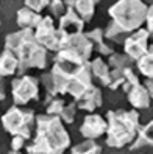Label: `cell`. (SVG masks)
<instances>
[{"label":"cell","mask_w":153,"mask_h":154,"mask_svg":"<svg viewBox=\"0 0 153 154\" xmlns=\"http://www.w3.org/2000/svg\"><path fill=\"white\" fill-rule=\"evenodd\" d=\"M36 135L27 146L28 154H64L70 146V135L62 122L53 115H38L34 120Z\"/></svg>","instance_id":"obj_1"},{"label":"cell","mask_w":153,"mask_h":154,"mask_svg":"<svg viewBox=\"0 0 153 154\" xmlns=\"http://www.w3.org/2000/svg\"><path fill=\"white\" fill-rule=\"evenodd\" d=\"M111 22L105 31V38L113 42H125L134 31L141 30L145 22L147 6L142 2H119L110 8Z\"/></svg>","instance_id":"obj_2"},{"label":"cell","mask_w":153,"mask_h":154,"mask_svg":"<svg viewBox=\"0 0 153 154\" xmlns=\"http://www.w3.org/2000/svg\"><path fill=\"white\" fill-rule=\"evenodd\" d=\"M5 50H10L16 56L19 67L17 72L25 75L28 69H46L47 50L41 47L34 39L33 30H21L5 38Z\"/></svg>","instance_id":"obj_3"},{"label":"cell","mask_w":153,"mask_h":154,"mask_svg":"<svg viewBox=\"0 0 153 154\" xmlns=\"http://www.w3.org/2000/svg\"><path fill=\"white\" fill-rule=\"evenodd\" d=\"M106 120V145L110 148L127 146L134 140L139 129V114L136 111H108Z\"/></svg>","instance_id":"obj_4"},{"label":"cell","mask_w":153,"mask_h":154,"mask_svg":"<svg viewBox=\"0 0 153 154\" xmlns=\"http://www.w3.org/2000/svg\"><path fill=\"white\" fill-rule=\"evenodd\" d=\"M34 120L36 115L31 109L13 106L2 117V125L5 131L11 134L13 137H21L24 140H28L34 128Z\"/></svg>","instance_id":"obj_5"},{"label":"cell","mask_w":153,"mask_h":154,"mask_svg":"<svg viewBox=\"0 0 153 154\" xmlns=\"http://www.w3.org/2000/svg\"><path fill=\"white\" fill-rule=\"evenodd\" d=\"M34 39L38 41V44L41 47H44L46 50H52V51H59L62 42H64L66 36L62 31H59L56 28L55 22L50 16L42 17V20L38 23V26L34 28Z\"/></svg>","instance_id":"obj_6"},{"label":"cell","mask_w":153,"mask_h":154,"mask_svg":"<svg viewBox=\"0 0 153 154\" xmlns=\"http://www.w3.org/2000/svg\"><path fill=\"white\" fill-rule=\"evenodd\" d=\"M11 94L14 106H25L30 101H36L39 97V83L34 76L22 75L11 83Z\"/></svg>","instance_id":"obj_7"},{"label":"cell","mask_w":153,"mask_h":154,"mask_svg":"<svg viewBox=\"0 0 153 154\" xmlns=\"http://www.w3.org/2000/svg\"><path fill=\"white\" fill-rule=\"evenodd\" d=\"M148 39H150V33L147 30L141 28L138 31H134L123 42V45H125V56H127L128 59H131L133 62L141 59L151 47V45L148 44Z\"/></svg>","instance_id":"obj_8"},{"label":"cell","mask_w":153,"mask_h":154,"mask_svg":"<svg viewBox=\"0 0 153 154\" xmlns=\"http://www.w3.org/2000/svg\"><path fill=\"white\" fill-rule=\"evenodd\" d=\"M80 132H81V135L86 137L88 140H95L98 137H102L106 132V122L100 115L89 114L83 120V125L80 126Z\"/></svg>","instance_id":"obj_9"},{"label":"cell","mask_w":153,"mask_h":154,"mask_svg":"<svg viewBox=\"0 0 153 154\" xmlns=\"http://www.w3.org/2000/svg\"><path fill=\"white\" fill-rule=\"evenodd\" d=\"M128 101L134 109H148L150 107V100H151V81H147V87L142 86L141 83L134 86L131 90L127 92Z\"/></svg>","instance_id":"obj_10"},{"label":"cell","mask_w":153,"mask_h":154,"mask_svg":"<svg viewBox=\"0 0 153 154\" xmlns=\"http://www.w3.org/2000/svg\"><path fill=\"white\" fill-rule=\"evenodd\" d=\"M66 5V3H64ZM67 6V5H66ZM59 25H58V30L62 31L64 34H77V33H81L83 31V26H84V22L80 19V17L70 10L67 6L66 8V13L62 14L59 19H58Z\"/></svg>","instance_id":"obj_11"},{"label":"cell","mask_w":153,"mask_h":154,"mask_svg":"<svg viewBox=\"0 0 153 154\" xmlns=\"http://www.w3.org/2000/svg\"><path fill=\"white\" fill-rule=\"evenodd\" d=\"M100 106H102V92L95 86L88 89L81 97L75 100V107H78L81 111H86V112H92V111L98 109Z\"/></svg>","instance_id":"obj_12"},{"label":"cell","mask_w":153,"mask_h":154,"mask_svg":"<svg viewBox=\"0 0 153 154\" xmlns=\"http://www.w3.org/2000/svg\"><path fill=\"white\" fill-rule=\"evenodd\" d=\"M42 20V16L34 13L30 8L24 6L22 10L17 11V25L21 26L22 30H33L38 26V23Z\"/></svg>","instance_id":"obj_13"},{"label":"cell","mask_w":153,"mask_h":154,"mask_svg":"<svg viewBox=\"0 0 153 154\" xmlns=\"http://www.w3.org/2000/svg\"><path fill=\"white\" fill-rule=\"evenodd\" d=\"M64 3L83 22H89V20L92 19V16L95 13V6H97L95 2H89V0H86V2H64Z\"/></svg>","instance_id":"obj_14"},{"label":"cell","mask_w":153,"mask_h":154,"mask_svg":"<svg viewBox=\"0 0 153 154\" xmlns=\"http://www.w3.org/2000/svg\"><path fill=\"white\" fill-rule=\"evenodd\" d=\"M151 122L147 123V126H139L136 132V137L130 143V151H138L142 148H150L151 146Z\"/></svg>","instance_id":"obj_15"},{"label":"cell","mask_w":153,"mask_h":154,"mask_svg":"<svg viewBox=\"0 0 153 154\" xmlns=\"http://www.w3.org/2000/svg\"><path fill=\"white\" fill-rule=\"evenodd\" d=\"M17 67H19V62L10 50H3L0 53V76L2 78L17 73Z\"/></svg>","instance_id":"obj_16"},{"label":"cell","mask_w":153,"mask_h":154,"mask_svg":"<svg viewBox=\"0 0 153 154\" xmlns=\"http://www.w3.org/2000/svg\"><path fill=\"white\" fill-rule=\"evenodd\" d=\"M91 73L92 78H95L100 84L110 86V67L102 58H97L91 62Z\"/></svg>","instance_id":"obj_17"},{"label":"cell","mask_w":153,"mask_h":154,"mask_svg":"<svg viewBox=\"0 0 153 154\" xmlns=\"http://www.w3.org/2000/svg\"><path fill=\"white\" fill-rule=\"evenodd\" d=\"M88 39L91 41V44H92V47L95 48V50H98V53H102V55H113V48L111 47H108V44L103 41L105 39V36H103V31L100 30V28H95V30H92V31H89L88 34Z\"/></svg>","instance_id":"obj_18"},{"label":"cell","mask_w":153,"mask_h":154,"mask_svg":"<svg viewBox=\"0 0 153 154\" xmlns=\"http://www.w3.org/2000/svg\"><path fill=\"white\" fill-rule=\"evenodd\" d=\"M46 109H47V115H53V117H58L61 114V111L64 109L66 106V101L62 98H58V97H49L47 95V100H46Z\"/></svg>","instance_id":"obj_19"},{"label":"cell","mask_w":153,"mask_h":154,"mask_svg":"<svg viewBox=\"0 0 153 154\" xmlns=\"http://www.w3.org/2000/svg\"><path fill=\"white\" fill-rule=\"evenodd\" d=\"M70 154H102V148L94 140H86L72 148Z\"/></svg>","instance_id":"obj_20"},{"label":"cell","mask_w":153,"mask_h":154,"mask_svg":"<svg viewBox=\"0 0 153 154\" xmlns=\"http://www.w3.org/2000/svg\"><path fill=\"white\" fill-rule=\"evenodd\" d=\"M153 61H151V47L150 50L144 55L141 59H138V67L142 72L144 76H147V79H151V72H153Z\"/></svg>","instance_id":"obj_21"},{"label":"cell","mask_w":153,"mask_h":154,"mask_svg":"<svg viewBox=\"0 0 153 154\" xmlns=\"http://www.w3.org/2000/svg\"><path fill=\"white\" fill-rule=\"evenodd\" d=\"M75 114H77V107H75V103H70V104H66L64 109L61 111V114L58 115V119L64 123H74L75 120Z\"/></svg>","instance_id":"obj_22"},{"label":"cell","mask_w":153,"mask_h":154,"mask_svg":"<svg viewBox=\"0 0 153 154\" xmlns=\"http://www.w3.org/2000/svg\"><path fill=\"white\" fill-rule=\"evenodd\" d=\"M49 6H50V11H52L53 17H58V19L66 13V5H64V2H50ZM53 17H52V19H53Z\"/></svg>","instance_id":"obj_23"},{"label":"cell","mask_w":153,"mask_h":154,"mask_svg":"<svg viewBox=\"0 0 153 154\" xmlns=\"http://www.w3.org/2000/svg\"><path fill=\"white\" fill-rule=\"evenodd\" d=\"M49 3L50 2H25V6L30 8V10H33L34 13L41 14V11L46 10V8L49 6Z\"/></svg>","instance_id":"obj_24"},{"label":"cell","mask_w":153,"mask_h":154,"mask_svg":"<svg viewBox=\"0 0 153 154\" xmlns=\"http://www.w3.org/2000/svg\"><path fill=\"white\" fill-rule=\"evenodd\" d=\"M25 145V140L21 137H13L11 139V149L13 151H21V148Z\"/></svg>","instance_id":"obj_25"},{"label":"cell","mask_w":153,"mask_h":154,"mask_svg":"<svg viewBox=\"0 0 153 154\" xmlns=\"http://www.w3.org/2000/svg\"><path fill=\"white\" fill-rule=\"evenodd\" d=\"M145 20H147V31H148V33H151V6H148V8H147Z\"/></svg>","instance_id":"obj_26"},{"label":"cell","mask_w":153,"mask_h":154,"mask_svg":"<svg viewBox=\"0 0 153 154\" xmlns=\"http://www.w3.org/2000/svg\"><path fill=\"white\" fill-rule=\"evenodd\" d=\"M5 100V83H3V78L0 76V101Z\"/></svg>","instance_id":"obj_27"},{"label":"cell","mask_w":153,"mask_h":154,"mask_svg":"<svg viewBox=\"0 0 153 154\" xmlns=\"http://www.w3.org/2000/svg\"><path fill=\"white\" fill-rule=\"evenodd\" d=\"M8 154H22V152H21V151H13V149H11V151L8 152Z\"/></svg>","instance_id":"obj_28"}]
</instances>
